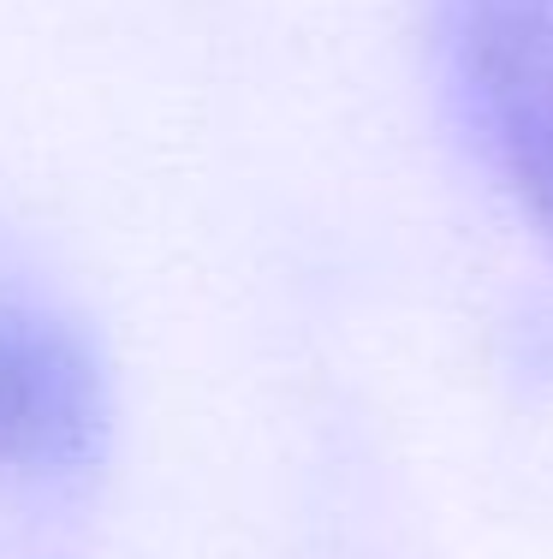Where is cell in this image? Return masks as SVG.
Instances as JSON below:
<instances>
[{"instance_id": "obj_1", "label": "cell", "mask_w": 553, "mask_h": 559, "mask_svg": "<svg viewBox=\"0 0 553 559\" xmlns=\"http://www.w3.org/2000/svg\"><path fill=\"white\" fill-rule=\"evenodd\" d=\"M441 43L482 162L553 238V0H441Z\"/></svg>"}, {"instance_id": "obj_2", "label": "cell", "mask_w": 553, "mask_h": 559, "mask_svg": "<svg viewBox=\"0 0 553 559\" xmlns=\"http://www.w3.org/2000/svg\"><path fill=\"white\" fill-rule=\"evenodd\" d=\"M108 376L77 328L31 304L0 298V464L65 476L101 459Z\"/></svg>"}]
</instances>
